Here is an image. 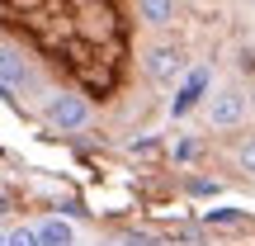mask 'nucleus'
<instances>
[{
    "label": "nucleus",
    "instance_id": "obj_1",
    "mask_svg": "<svg viewBox=\"0 0 255 246\" xmlns=\"http://www.w3.org/2000/svg\"><path fill=\"white\" fill-rule=\"evenodd\" d=\"M43 119H47V128H57V133H81V128L90 123V104H85L81 95H52V100L43 104Z\"/></svg>",
    "mask_w": 255,
    "mask_h": 246
},
{
    "label": "nucleus",
    "instance_id": "obj_2",
    "mask_svg": "<svg viewBox=\"0 0 255 246\" xmlns=\"http://www.w3.org/2000/svg\"><path fill=\"white\" fill-rule=\"evenodd\" d=\"M208 119H213V128H237L241 119H246V95H241L237 85L218 90V95L208 100Z\"/></svg>",
    "mask_w": 255,
    "mask_h": 246
},
{
    "label": "nucleus",
    "instance_id": "obj_3",
    "mask_svg": "<svg viewBox=\"0 0 255 246\" xmlns=\"http://www.w3.org/2000/svg\"><path fill=\"white\" fill-rule=\"evenodd\" d=\"M184 71V52L175 43H156V47H146V76L151 81H175V76Z\"/></svg>",
    "mask_w": 255,
    "mask_h": 246
},
{
    "label": "nucleus",
    "instance_id": "obj_4",
    "mask_svg": "<svg viewBox=\"0 0 255 246\" xmlns=\"http://www.w3.org/2000/svg\"><path fill=\"white\" fill-rule=\"evenodd\" d=\"M0 85H5V90H24V85H33V66H28L14 47H0Z\"/></svg>",
    "mask_w": 255,
    "mask_h": 246
},
{
    "label": "nucleus",
    "instance_id": "obj_5",
    "mask_svg": "<svg viewBox=\"0 0 255 246\" xmlns=\"http://www.w3.org/2000/svg\"><path fill=\"white\" fill-rule=\"evenodd\" d=\"M203 90H208V71H189V81H184V90L175 95V104H170V114H175V119H184V114H189L194 104L203 100Z\"/></svg>",
    "mask_w": 255,
    "mask_h": 246
},
{
    "label": "nucleus",
    "instance_id": "obj_6",
    "mask_svg": "<svg viewBox=\"0 0 255 246\" xmlns=\"http://www.w3.org/2000/svg\"><path fill=\"white\" fill-rule=\"evenodd\" d=\"M137 14H142V24L165 28V24H175V14H180V0H137Z\"/></svg>",
    "mask_w": 255,
    "mask_h": 246
},
{
    "label": "nucleus",
    "instance_id": "obj_7",
    "mask_svg": "<svg viewBox=\"0 0 255 246\" xmlns=\"http://www.w3.org/2000/svg\"><path fill=\"white\" fill-rule=\"evenodd\" d=\"M38 246H76V228L66 218H47L43 228H33Z\"/></svg>",
    "mask_w": 255,
    "mask_h": 246
},
{
    "label": "nucleus",
    "instance_id": "obj_8",
    "mask_svg": "<svg viewBox=\"0 0 255 246\" xmlns=\"http://www.w3.org/2000/svg\"><path fill=\"white\" fill-rule=\"evenodd\" d=\"M208 223H222V228H237V223H246V213H241V209H208Z\"/></svg>",
    "mask_w": 255,
    "mask_h": 246
},
{
    "label": "nucleus",
    "instance_id": "obj_9",
    "mask_svg": "<svg viewBox=\"0 0 255 246\" xmlns=\"http://www.w3.org/2000/svg\"><path fill=\"white\" fill-rule=\"evenodd\" d=\"M5 246H38V237H33V228H14L5 237Z\"/></svg>",
    "mask_w": 255,
    "mask_h": 246
},
{
    "label": "nucleus",
    "instance_id": "obj_10",
    "mask_svg": "<svg viewBox=\"0 0 255 246\" xmlns=\"http://www.w3.org/2000/svg\"><path fill=\"white\" fill-rule=\"evenodd\" d=\"M123 246H161L151 232H123Z\"/></svg>",
    "mask_w": 255,
    "mask_h": 246
},
{
    "label": "nucleus",
    "instance_id": "obj_11",
    "mask_svg": "<svg viewBox=\"0 0 255 246\" xmlns=\"http://www.w3.org/2000/svg\"><path fill=\"white\" fill-rule=\"evenodd\" d=\"M241 171L255 175V137H251V142H241Z\"/></svg>",
    "mask_w": 255,
    "mask_h": 246
},
{
    "label": "nucleus",
    "instance_id": "obj_12",
    "mask_svg": "<svg viewBox=\"0 0 255 246\" xmlns=\"http://www.w3.org/2000/svg\"><path fill=\"white\" fill-rule=\"evenodd\" d=\"M251 109H255V95H251Z\"/></svg>",
    "mask_w": 255,
    "mask_h": 246
},
{
    "label": "nucleus",
    "instance_id": "obj_13",
    "mask_svg": "<svg viewBox=\"0 0 255 246\" xmlns=\"http://www.w3.org/2000/svg\"><path fill=\"white\" fill-rule=\"evenodd\" d=\"M0 246H5V237H0Z\"/></svg>",
    "mask_w": 255,
    "mask_h": 246
}]
</instances>
